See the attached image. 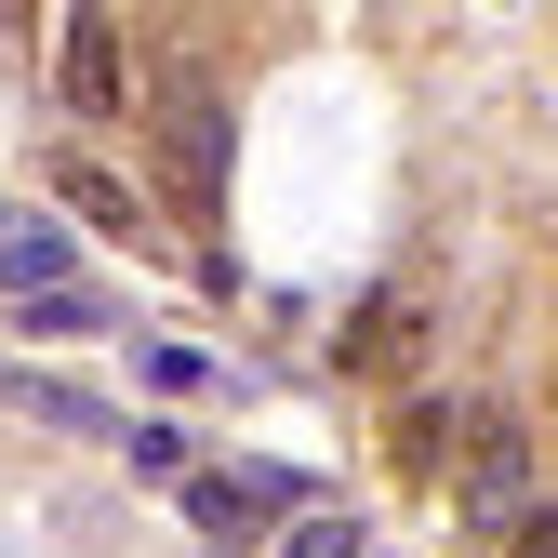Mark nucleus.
<instances>
[{"label": "nucleus", "mask_w": 558, "mask_h": 558, "mask_svg": "<svg viewBox=\"0 0 558 558\" xmlns=\"http://www.w3.org/2000/svg\"><path fill=\"white\" fill-rule=\"evenodd\" d=\"M186 519L214 532V545H240V532L266 519V493H253V465H186Z\"/></svg>", "instance_id": "nucleus-5"}, {"label": "nucleus", "mask_w": 558, "mask_h": 558, "mask_svg": "<svg viewBox=\"0 0 558 558\" xmlns=\"http://www.w3.org/2000/svg\"><path fill=\"white\" fill-rule=\"evenodd\" d=\"M0 412H27V426H66V439H120L94 386H53V373H27V360H0Z\"/></svg>", "instance_id": "nucleus-4"}, {"label": "nucleus", "mask_w": 558, "mask_h": 558, "mask_svg": "<svg viewBox=\"0 0 558 558\" xmlns=\"http://www.w3.org/2000/svg\"><path fill=\"white\" fill-rule=\"evenodd\" d=\"M120 452L147 465V478H186V439H173V426H120Z\"/></svg>", "instance_id": "nucleus-10"}, {"label": "nucleus", "mask_w": 558, "mask_h": 558, "mask_svg": "<svg viewBox=\"0 0 558 558\" xmlns=\"http://www.w3.org/2000/svg\"><path fill=\"white\" fill-rule=\"evenodd\" d=\"M399 465H412V478H452V465H465V412H452V399H412V412H399Z\"/></svg>", "instance_id": "nucleus-7"}, {"label": "nucleus", "mask_w": 558, "mask_h": 558, "mask_svg": "<svg viewBox=\"0 0 558 558\" xmlns=\"http://www.w3.org/2000/svg\"><path fill=\"white\" fill-rule=\"evenodd\" d=\"M147 386H160V399H199V386H214V360H199V345H147Z\"/></svg>", "instance_id": "nucleus-9"}, {"label": "nucleus", "mask_w": 558, "mask_h": 558, "mask_svg": "<svg viewBox=\"0 0 558 558\" xmlns=\"http://www.w3.org/2000/svg\"><path fill=\"white\" fill-rule=\"evenodd\" d=\"M506 558H558V506H519L506 519Z\"/></svg>", "instance_id": "nucleus-11"}, {"label": "nucleus", "mask_w": 558, "mask_h": 558, "mask_svg": "<svg viewBox=\"0 0 558 558\" xmlns=\"http://www.w3.org/2000/svg\"><path fill=\"white\" fill-rule=\"evenodd\" d=\"M465 506H478V519H519V506H532V439L506 426V412L465 426Z\"/></svg>", "instance_id": "nucleus-1"}, {"label": "nucleus", "mask_w": 558, "mask_h": 558, "mask_svg": "<svg viewBox=\"0 0 558 558\" xmlns=\"http://www.w3.org/2000/svg\"><path fill=\"white\" fill-rule=\"evenodd\" d=\"M53 94L81 107V120H107V107L133 94V66H120V27H107V14H66V53H53Z\"/></svg>", "instance_id": "nucleus-2"}, {"label": "nucleus", "mask_w": 558, "mask_h": 558, "mask_svg": "<svg viewBox=\"0 0 558 558\" xmlns=\"http://www.w3.org/2000/svg\"><path fill=\"white\" fill-rule=\"evenodd\" d=\"M293 558H360V532H345V519H306V532H293Z\"/></svg>", "instance_id": "nucleus-12"}, {"label": "nucleus", "mask_w": 558, "mask_h": 558, "mask_svg": "<svg viewBox=\"0 0 558 558\" xmlns=\"http://www.w3.org/2000/svg\"><path fill=\"white\" fill-rule=\"evenodd\" d=\"M53 279H66V227L0 214V293H53Z\"/></svg>", "instance_id": "nucleus-6"}, {"label": "nucleus", "mask_w": 558, "mask_h": 558, "mask_svg": "<svg viewBox=\"0 0 558 558\" xmlns=\"http://www.w3.org/2000/svg\"><path fill=\"white\" fill-rule=\"evenodd\" d=\"M426 360V293H373L345 319V373H412Z\"/></svg>", "instance_id": "nucleus-3"}, {"label": "nucleus", "mask_w": 558, "mask_h": 558, "mask_svg": "<svg viewBox=\"0 0 558 558\" xmlns=\"http://www.w3.org/2000/svg\"><path fill=\"white\" fill-rule=\"evenodd\" d=\"M27 332H107V293H81V279H53V293H27Z\"/></svg>", "instance_id": "nucleus-8"}]
</instances>
